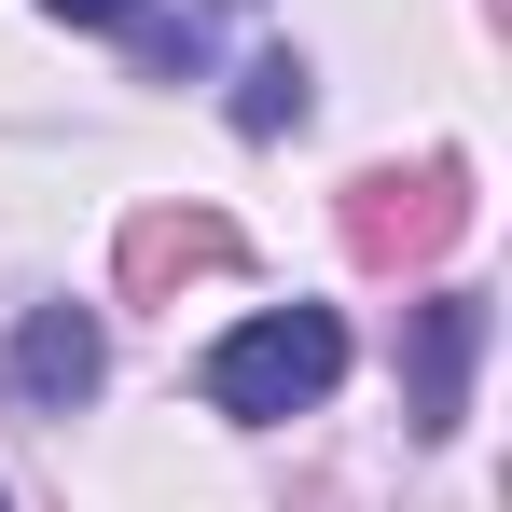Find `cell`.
<instances>
[{"label":"cell","instance_id":"6da1fadb","mask_svg":"<svg viewBox=\"0 0 512 512\" xmlns=\"http://www.w3.org/2000/svg\"><path fill=\"white\" fill-rule=\"evenodd\" d=\"M333 374H346V319H333V305H263V319H236V333L208 346L194 388H208V416L277 429V416H319Z\"/></svg>","mask_w":512,"mask_h":512},{"label":"cell","instance_id":"7a4b0ae2","mask_svg":"<svg viewBox=\"0 0 512 512\" xmlns=\"http://www.w3.org/2000/svg\"><path fill=\"white\" fill-rule=\"evenodd\" d=\"M457 222H471V167H443V153L429 167H374L346 194V250L360 263H429Z\"/></svg>","mask_w":512,"mask_h":512},{"label":"cell","instance_id":"3957f363","mask_svg":"<svg viewBox=\"0 0 512 512\" xmlns=\"http://www.w3.org/2000/svg\"><path fill=\"white\" fill-rule=\"evenodd\" d=\"M97 374H111L97 305H28V319H14V402H28V416H84Z\"/></svg>","mask_w":512,"mask_h":512},{"label":"cell","instance_id":"277c9868","mask_svg":"<svg viewBox=\"0 0 512 512\" xmlns=\"http://www.w3.org/2000/svg\"><path fill=\"white\" fill-rule=\"evenodd\" d=\"M471 360H485V291H429L416 305V388H402V416L429 443L471 416Z\"/></svg>","mask_w":512,"mask_h":512},{"label":"cell","instance_id":"5b68a950","mask_svg":"<svg viewBox=\"0 0 512 512\" xmlns=\"http://www.w3.org/2000/svg\"><path fill=\"white\" fill-rule=\"evenodd\" d=\"M194 263H222V222H194V208L125 236V277H139V291H167V277H194Z\"/></svg>","mask_w":512,"mask_h":512},{"label":"cell","instance_id":"8992f818","mask_svg":"<svg viewBox=\"0 0 512 512\" xmlns=\"http://www.w3.org/2000/svg\"><path fill=\"white\" fill-rule=\"evenodd\" d=\"M236 125H250V139L305 125V56H250V84H236Z\"/></svg>","mask_w":512,"mask_h":512},{"label":"cell","instance_id":"52a82bcc","mask_svg":"<svg viewBox=\"0 0 512 512\" xmlns=\"http://www.w3.org/2000/svg\"><path fill=\"white\" fill-rule=\"evenodd\" d=\"M42 14H70V28H139V0H42Z\"/></svg>","mask_w":512,"mask_h":512}]
</instances>
